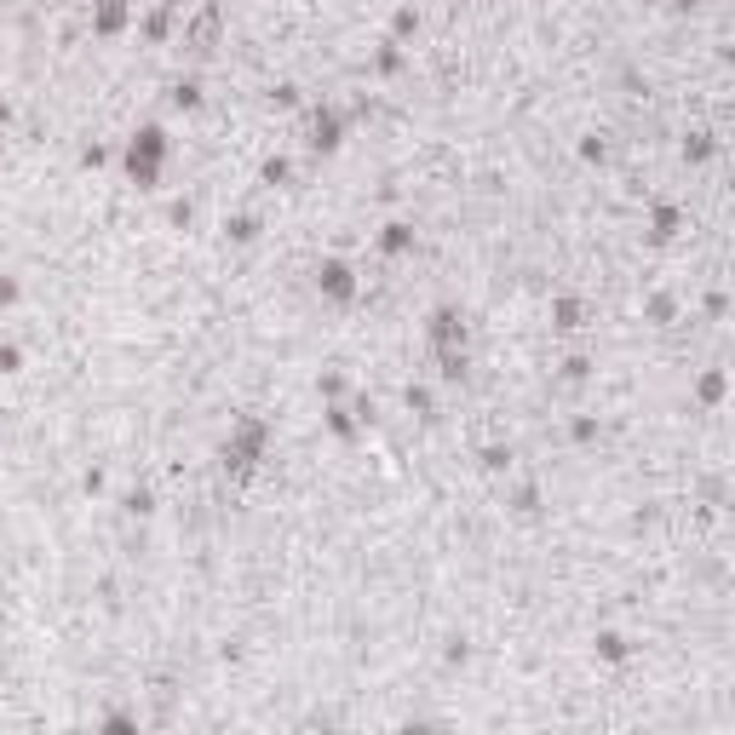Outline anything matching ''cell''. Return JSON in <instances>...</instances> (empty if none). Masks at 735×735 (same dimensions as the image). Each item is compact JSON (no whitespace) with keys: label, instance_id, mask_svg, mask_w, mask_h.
Wrapping results in <instances>:
<instances>
[{"label":"cell","instance_id":"obj_2","mask_svg":"<svg viewBox=\"0 0 735 735\" xmlns=\"http://www.w3.org/2000/svg\"><path fill=\"white\" fill-rule=\"evenodd\" d=\"M162 162H167V133H162V126H144V133L133 138V149H126V172H133V185L156 190Z\"/></svg>","mask_w":735,"mask_h":735},{"label":"cell","instance_id":"obj_8","mask_svg":"<svg viewBox=\"0 0 735 735\" xmlns=\"http://www.w3.org/2000/svg\"><path fill=\"white\" fill-rule=\"evenodd\" d=\"M557 327H580V305H575V299H564V305H557Z\"/></svg>","mask_w":735,"mask_h":735},{"label":"cell","instance_id":"obj_1","mask_svg":"<svg viewBox=\"0 0 735 735\" xmlns=\"http://www.w3.org/2000/svg\"><path fill=\"white\" fill-rule=\"evenodd\" d=\"M431 350H437V374L443 379H460L466 374V322L454 311L431 316Z\"/></svg>","mask_w":735,"mask_h":735},{"label":"cell","instance_id":"obj_5","mask_svg":"<svg viewBox=\"0 0 735 735\" xmlns=\"http://www.w3.org/2000/svg\"><path fill=\"white\" fill-rule=\"evenodd\" d=\"M133 18V0H92V30L98 35H121Z\"/></svg>","mask_w":735,"mask_h":735},{"label":"cell","instance_id":"obj_9","mask_svg":"<svg viewBox=\"0 0 735 735\" xmlns=\"http://www.w3.org/2000/svg\"><path fill=\"white\" fill-rule=\"evenodd\" d=\"M12 293H18V288H12V282H0V305H7V299H12Z\"/></svg>","mask_w":735,"mask_h":735},{"label":"cell","instance_id":"obj_4","mask_svg":"<svg viewBox=\"0 0 735 735\" xmlns=\"http://www.w3.org/2000/svg\"><path fill=\"white\" fill-rule=\"evenodd\" d=\"M316 288L334 299V305H350V299H357V276H350L345 259H327V265L316 270Z\"/></svg>","mask_w":735,"mask_h":735},{"label":"cell","instance_id":"obj_6","mask_svg":"<svg viewBox=\"0 0 735 735\" xmlns=\"http://www.w3.org/2000/svg\"><path fill=\"white\" fill-rule=\"evenodd\" d=\"M185 41H190V53L208 58V53H213V41H219V12H201L190 30H185Z\"/></svg>","mask_w":735,"mask_h":735},{"label":"cell","instance_id":"obj_3","mask_svg":"<svg viewBox=\"0 0 735 735\" xmlns=\"http://www.w3.org/2000/svg\"><path fill=\"white\" fill-rule=\"evenodd\" d=\"M265 443H270V425H265V420H242V425L231 431V443H224V466H231L236 477H247L253 466H259Z\"/></svg>","mask_w":735,"mask_h":735},{"label":"cell","instance_id":"obj_7","mask_svg":"<svg viewBox=\"0 0 735 735\" xmlns=\"http://www.w3.org/2000/svg\"><path fill=\"white\" fill-rule=\"evenodd\" d=\"M379 247H386V253H409V247H414V231H409V224H386Z\"/></svg>","mask_w":735,"mask_h":735}]
</instances>
